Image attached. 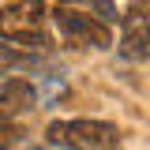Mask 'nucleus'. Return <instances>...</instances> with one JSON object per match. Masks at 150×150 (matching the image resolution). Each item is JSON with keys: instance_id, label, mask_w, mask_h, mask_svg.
Listing matches in <instances>:
<instances>
[{"instance_id": "nucleus-1", "label": "nucleus", "mask_w": 150, "mask_h": 150, "mask_svg": "<svg viewBox=\"0 0 150 150\" xmlns=\"http://www.w3.org/2000/svg\"><path fill=\"white\" fill-rule=\"evenodd\" d=\"M45 15H49V8L41 0H15V4L0 8V38L11 49L41 53V49L53 45L45 34Z\"/></svg>"}, {"instance_id": "nucleus-2", "label": "nucleus", "mask_w": 150, "mask_h": 150, "mask_svg": "<svg viewBox=\"0 0 150 150\" xmlns=\"http://www.w3.org/2000/svg\"><path fill=\"white\" fill-rule=\"evenodd\" d=\"M45 143L64 150H120V128L109 120H53Z\"/></svg>"}, {"instance_id": "nucleus-3", "label": "nucleus", "mask_w": 150, "mask_h": 150, "mask_svg": "<svg viewBox=\"0 0 150 150\" xmlns=\"http://www.w3.org/2000/svg\"><path fill=\"white\" fill-rule=\"evenodd\" d=\"M60 26V34L68 38V45H79V49H112V30L109 23H101L98 15H86L79 8H56L49 11Z\"/></svg>"}, {"instance_id": "nucleus-4", "label": "nucleus", "mask_w": 150, "mask_h": 150, "mask_svg": "<svg viewBox=\"0 0 150 150\" xmlns=\"http://www.w3.org/2000/svg\"><path fill=\"white\" fill-rule=\"evenodd\" d=\"M30 109H38L34 83L4 75L0 79V116H19V112H30Z\"/></svg>"}, {"instance_id": "nucleus-5", "label": "nucleus", "mask_w": 150, "mask_h": 150, "mask_svg": "<svg viewBox=\"0 0 150 150\" xmlns=\"http://www.w3.org/2000/svg\"><path fill=\"white\" fill-rule=\"evenodd\" d=\"M120 56L124 60H150V23H146V15L128 23V30L120 38Z\"/></svg>"}, {"instance_id": "nucleus-6", "label": "nucleus", "mask_w": 150, "mask_h": 150, "mask_svg": "<svg viewBox=\"0 0 150 150\" xmlns=\"http://www.w3.org/2000/svg\"><path fill=\"white\" fill-rule=\"evenodd\" d=\"M34 94H38V105H56V101L68 94V83H64L60 75H45L41 86H34Z\"/></svg>"}, {"instance_id": "nucleus-7", "label": "nucleus", "mask_w": 150, "mask_h": 150, "mask_svg": "<svg viewBox=\"0 0 150 150\" xmlns=\"http://www.w3.org/2000/svg\"><path fill=\"white\" fill-rule=\"evenodd\" d=\"M94 8V15L101 19V23H120L124 19V8H120V0H86Z\"/></svg>"}, {"instance_id": "nucleus-8", "label": "nucleus", "mask_w": 150, "mask_h": 150, "mask_svg": "<svg viewBox=\"0 0 150 150\" xmlns=\"http://www.w3.org/2000/svg\"><path fill=\"white\" fill-rule=\"evenodd\" d=\"M19 143H23V131L11 128L8 120H0V150H11V146H19Z\"/></svg>"}, {"instance_id": "nucleus-9", "label": "nucleus", "mask_w": 150, "mask_h": 150, "mask_svg": "<svg viewBox=\"0 0 150 150\" xmlns=\"http://www.w3.org/2000/svg\"><path fill=\"white\" fill-rule=\"evenodd\" d=\"M11 150H53V146H49V143H45V146H26V143H19V146H11Z\"/></svg>"}, {"instance_id": "nucleus-10", "label": "nucleus", "mask_w": 150, "mask_h": 150, "mask_svg": "<svg viewBox=\"0 0 150 150\" xmlns=\"http://www.w3.org/2000/svg\"><path fill=\"white\" fill-rule=\"evenodd\" d=\"M56 4H64V8H71V4H79V0H56Z\"/></svg>"}, {"instance_id": "nucleus-11", "label": "nucleus", "mask_w": 150, "mask_h": 150, "mask_svg": "<svg viewBox=\"0 0 150 150\" xmlns=\"http://www.w3.org/2000/svg\"><path fill=\"white\" fill-rule=\"evenodd\" d=\"M146 23H150V15H146Z\"/></svg>"}]
</instances>
